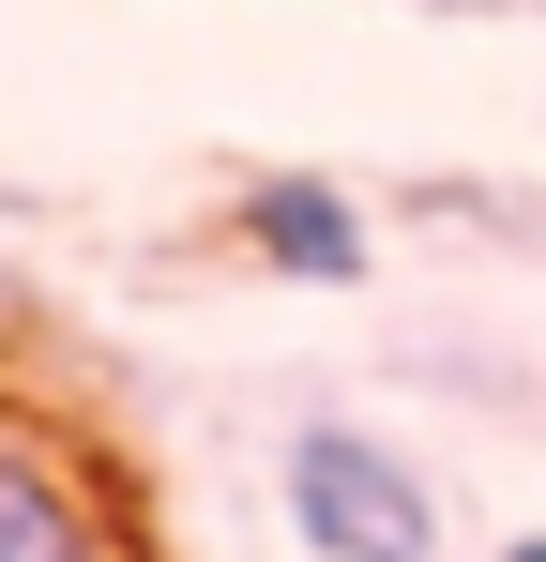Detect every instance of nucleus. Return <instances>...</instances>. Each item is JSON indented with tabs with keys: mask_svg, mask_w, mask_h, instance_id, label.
Segmentation results:
<instances>
[{
	"mask_svg": "<svg viewBox=\"0 0 546 562\" xmlns=\"http://www.w3.org/2000/svg\"><path fill=\"white\" fill-rule=\"evenodd\" d=\"M0 562H168L137 457L31 366H0Z\"/></svg>",
	"mask_w": 546,
	"mask_h": 562,
	"instance_id": "obj_1",
	"label": "nucleus"
},
{
	"mask_svg": "<svg viewBox=\"0 0 546 562\" xmlns=\"http://www.w3.org/2000/svg\"><path fill=\"white\" fill-rule=\"evenodd\" d=\"M273 486H288V532H304V562H441V486L395 457L379 426H350V411L288 426Z\"/></svg>",
	"mask_w": 546,
	"mask_h": 562,
	"instance_id": "obj_2",
	"label": "nucleus"
},
{
	"mask_svg": "<svg viewBox=\"0 0 546 562\" xmlns=\"http://www.w3.org/2000/svg\"><path fill=\"white\" fill-rule=\"evenodd\" d=\"M228 244L259 274H288V289H364V259H379V228H364V198L334 168H259L228 198Z\"/></svg>",
	"mask_w": 546,
	"mask_h": 562,
	"instance_id": "obj_3",
	"label": "nucleus"
},
{
	"mask_svg": "<svg viewBox=\"0 0 546 562\" xmlns=\"http://www.w3.org/2000/svg\"><path fill=\"white\" fill-rule=\"evenodd\" d=\"M15 335H31V289H15V274H0V350H15Z\"/></svg>",
	"mask_w": 546,
	"mask_h": 562,
	"instance_id": "obj_4",
	"label": "nucleus"
},
{
	"mask_svg": "<svg viewBox=\"0 0 546 562\" xmlns=\"http://www.w3.org/2000/svg\"><path fill=\"white\" fill-rule=\"evenodd\" d=\"M425 15H516V0H425Z\"/></svg>",
	"mask_w": 546,
	"mask_h": 562,
	"instance_id": "obj_5",
	"label": "nucleus"
},
{
	"mask_svg": "<svg viewBox=\"0 0 546 562\" xmlns=\"http://www.w3.org/2000/svg\"><path fill=\"white\" fill-rule=\"evenodd\" d=\"M501 562H546V532H516V548H501Z\"/></svg>",
	"mask_w": 546,
	"mask_h": 562,
	"instance_id": "obj_6",
	"label": "nucleus"
}]
</instances>
